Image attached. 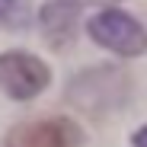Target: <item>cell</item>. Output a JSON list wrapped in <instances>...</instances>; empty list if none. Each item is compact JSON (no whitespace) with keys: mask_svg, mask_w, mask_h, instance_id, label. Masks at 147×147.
<instances>
[{"mask_svg":"<svg viewBox=\"0 0 147 147\" xmlns=\"http://www.w3.org/2000/svg\"><path fill=\"white\" fill-rule=\"evenodd\" d=\"M90 35H93V42H99L102 48H109L121 58H138L147 51V32L141 29L138 19H131L121 10H106L99 16H93Z\"/></svg>","mask_w":147,"mask_h":147,"instance_id":"1","label":"cell"},{"mask_svg":"<svg viewBox=\"0 0 147 147\" xmlns=\"http://www.w3.org/2000/svg\"><path fill=\"white\" fill-rule=\"evenodd\" d=\"M48 67L29 51L0 55V90L13 99H32L48 86Z\"/></svg>","mask_w":147,"mask_h":147,"instance_id":"2","label":"cell"},{"mask_svg":"<svg viewBox=\"0 0 147 147\" xmlns=\"http://www.w3.org/2000/svg\"><path fill=\"white\" fill-rule=\"evenodd\" d=\"M128 96V80L118 70H90L74 80L70 99L80 102L83 109H99V106H115Z\"/></svg>","mask_w":147,"mask_h":147,"instance_id":"3","label":"cell"},{"mask_svg":"<svg viewBox=\"0 0 147 147\" xmlns=\"http://www.w3.org/2000/svg\"><path fill=\"white\" fill-rule=\"evenodd\" d=\"M80 128L70 118H45L22 125L10 134V147H77Z\"/></svg>","mask_w":147,"mask_h":147,"instance_id":"4","label":"cell"},{"mask_svg":"<svg viewBox=\"0 0 147 147\" xmlns=\"http://www.w3.org/2000/svg\"><path fill=\"white\" fill-rule=\"evenodd\" d=\"M42 26H45V38L51 45H64L74 38V26H77V7L70 0H55L45 3L42 10Z\"/></svg>","mask_w":147,"mask_h":147,"instance_id":"5","label":"cell"},{"mask_svg":"<svg viewBox=\"0 0 147 147\" xmlns=\"http://www.w3.org/2000/svg\"><path fill=\"white\" fill-rule=\"evenodd\" d=\"M134 147H147V125L134 131Z\"/></svg>","mask_w":147,"mask_h":147,"instance_id":"6","label":"cell"},{"mask_svg":"<svg viewBox=\"0 0 147 147\" xmlns=\"http://www.w3.org/2000/svg\"><path fill=\"white\" fill-rule=\"evenodd\" d=\"M90 3H115V0H90Z\"/></svg>","mask_w":147,"mask_h":147,"instance_id":"7","label":"cell"}]
</instances>
